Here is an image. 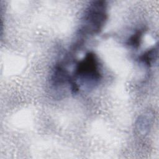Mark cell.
Listing matches in <instances>:
<instances>
[{"instance_id": "obj_3", "label": "cell", "mask_w": 159, "mask_h": 159, "mask_svg": "<svg viewBox=\"0 0 159 159\" xmlns=\"http://www.w3.org/2000/svg\"><path fill=\"white\" fill-rule=\"evenodd\" d=\"M158 55L157 47L150 48L139 57V60L145 65L150 67L156 60Z\"/></svg>"}, {"instance_id": "obj_2", "label": "cell", "mask_w": 159, "mask_h": 159, "mask_svg": "<svg viewBox=\"0 0 159 159\" xmlns=\"http://www.w3.org/2000/svg\"><path fill=\"white\" fill-rule=\"evenodd\" d=\"M75 81L80 80L83 84L88 86H94L97 84L101 78L99 62L96 55L88 53L84 58L79 61L75 69Z\"/></svg>"}, {"instance_id": "obj_4", "label": "cell", "mask_w": 159, "mask_h": 159, "mask_svg": "<svg viewBox=\"0 0 159 159\" xmlns=\"http://www.w3.org/2000/svg\"><path fill=\"white\" fill-rule=\"evenodd\" d=\"M143 34V29L138 30L132 36L130 37L128 40L127 44L134 48H137L140 46V44L141 43Z\"/></svg>"}, {"instance_id": "obj_1", "label": "cell", "mask_w": 159, "mask_h": 159, "mask_svg": "<svg viewBox=\"0 0 159 159\" xmlns=\"http://www.w3.org/2000/svg\"><path fill=\"white\" fill-rule=\"evenodd\" d=\"M107 19V4L104 1H95L89 4L84 11L81 31L87 34L101 32Z\"/></svg>"}]
</instances>
